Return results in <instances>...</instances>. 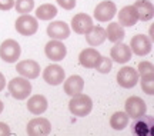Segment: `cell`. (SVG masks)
I'll return each instance as SVG.
<instances>
[{"label": "cell", "instance_id": "4fadbf2b", "mask_svg": "<svg viewBox=\"0 0 154 136\" xmlns=\"http://www.w3.org/2000/svg\"><path fill=\"white\" fill-rule=\"evenodd\" d=\"M110 57L113 62H117V63H127L128 60L131 59V49L130 46L123 42H117V43L111 47V52H110Z\"/></svg>", "mask_w": 154, "mask_h": 136}, {"label": "cell", "instance_id": "8992f818", "mask_svg": "<svg viewBox=\"0 0 154 136\" xmlns=\"http://www.w3.org/2000/svg\"><path fill=\"white\" fill-rule=\"evenodd\" d=\"M138 77H140V75L136 69H133L130 66H124L117 73V83L124 89H130V87H134L137 85Z\"/></svg>", "mask_w": 154, "mask_h": 136}, {"label": "cell", "instance_id": "52a82bcc", "mask_svg": "<svg viewBox=\"0 0 154 136\" xmlns=\"http://www.w3.org/2000/svg\"><path fill=\"white\" fill-rule=\"evenodd\" d=\"M116 11H117V7H116L114 3L110 2V0H104V2H101V3L96 6L94 19L100 23H106L116 16Z\"/></svg>", "mask_w": 154, "mask_h": 136}, {"label": "cell", "instance_id": "f546056e", "mask_svg": "<svg viewBox=\"0 0 154 136\" xmlns=\"http://www.w3.org/2000/svg\"><path fill=\"white\" fill-rule=\"evenodd\" d=\"M56 2H57V5L61 6L66 10H72L76 7V0H56Z\"/></svg>", "mask_w": 154, "mask_h": 136}, {"label": "cell", "instance_id": "4316f807", "mask_svg": "<svg viewBox=\"0 0 154 136\" xmlns=\"http://www.w3.org/2000/svg\"><path fill=\"white\" fill-rule=\"evenodd\" d=\"M14 7L20 15H29L34 9V0H16Z\"/></svg>", "mask_w": 154, "mask_h": 136}, {"label": "cell", "instance_id": "2e32d148", "mask_svg": "<svg viewBox=\"0 0 154 136\" xmlns=\"http://www.w3.org/2000/svg\"><path fill=\"white\" fill-rule=\"evenodd\" d=\"M101 54L99 53V50L94 49V47H87V49H83L79 54V62L83 67L86 69H94L96 65L99 63Z\"/></svg>", "mask_w": 154, "mask_h": 136}, {"label": "cell", "instance_id": "1f68e13d", "mask_svg": "<svg viewBox=\"0 0 154 136\" xmlns=\"http://www.w3.org/2000/svg\"><path fill=\"white\" fill-rule=\"evenodd\" d=\"M10 128L7 123H3V122H0V136H6V135H10Z\"/></svg>", "mask_w": 154, "mask_h": 136}, {"label": "cell", "instance_id": "cb8c5ba5", "mask_svg": "<svg viewBox=\"0 0 154 136\" xmlns=\"http://www.w3.org/2000/svg\"><path fill=\"white\" fill-rule=\"evenodd\" d=\"M56 15H57L56 6L50 3H44L36 9V17L40 20H51L53 17H56Z\"/></svg>", "mask_w": 154, "mask_h": 136}, {"label": "cell", "instance_id": "ba28073f", "mask_svg": "<svg viewBox=\"0 0 154 136\" xmlns=\"http://www.w3.org/2000/svg\"><path fill=\"white\" fill-rule=\"evenodd\" d=\"M124 108H126V113L131 119H137L140 116L146 115V112H147L146 102L141 98H138V96H131V98L127 99Z\"/></svg>", "mask_w": 154, "mask_h": 136}, {"label": "cell", "instance_id": "f1b7e54d", "mask_svg": "<svg viewBox=\"0 0 154 136\" xmlns=\"http://www.w3.org/2000/svg\"><path fill=\"white\" fill-rule=\"evenodd\" d=\"M138 75L143 76V75H147V73H154V66L151 62H140L138 63Z\"/></svg>", "mask_w": 154, "mask_h": 136}, {"label": "cell", "instance_id": "5b68a950", "mask_svg": "<svg viewBox=\"0 0 154 136\" xmlns=\"http://www.w3.org/2000/svg\"><path fill=\"white\" fill-rule=\"evenodd\" d=\"M128 46L131 49V53L137 54V56H146L151 52L153 43H151V39L146 34H134Z\"/></svg>", "mask_w": 154, "mask_h": 136}, {"label": "cell", "instance_id": "9c48e42d", "mask_svg": "<svg viewBox=\"0 0 154 136\" xmlns=\"http://www.w3.org/2000/svg\"><path fill=\"white\" fill-rule=\"evenodd\" d=\"M44 53L47 56V59L53 60V62H60V60H63L66 57L67 49L61 40H54L53 39V40H50L49 43H46Z\"/></svg>", "mask_w": 154, "mask_h": 136}, {"label": "cell", "instance_id": "603a6c76", "mask_svg": "<svg viewBox=\"0 0 154 136\" xmlns=\"http://www.w3.org/2000/svg\"><path fill=\"white\" fill-rule=\"evenodd\" d=\"M106 30V39H109L110 42L113 43H117V42H121L126 33H124V29L121 26L119 22H113V23H109V26Z\"/></svg>", "mask_w": 154, "mask_h": 136}, {"label": "cell", "instance_id": "836d02e7", "mask_svg": "<svg viewBox=\"0 0 154 136\" xmlns=\"http://www.w3.org/2000/svg\"><path fill=\"white\" fill-rule=\"evenodd\" d=\"M3 109H5V105H3V102L0 100V115H2V112H3Z\"/></svg>", "mask_w": 154, "mask_h": 136}, {"label": "cell", "instance_id": "83f0119b", "mask_svg": "<svg viewBox=\"0 0 154 136\" xmlns=\"http://www.w3.org/2000/svg\"><path fill=\"white\" fill-rule=\"evenodd\" d=\"M111 67H113V60L110 57L101 56L94 69H97V72H100V73H109L111 70Z\"/></svg>", "mask_w": 154, "mask_h": 136}, {"label": "cell", "instance_id": "4dcf8cb0", "mask_svg": "<svg viewBox=\"0 0 154 136\" xmlns=\"http://www.w3.org/2000/svg\"><path fill=\"white\" fill-rule=\"evenodd\" d=\"M14 7V0H0V10H10Z\"/></svg>", "mask_w": 154, "mask_h": 136}, {"label": "cell", "instance_id": "484cf974", "mask_svg": "<svg viewBox=\"0 0 154 136\" xmlns=\"http://www.w3.org/2000/svg\"><path fill=\"white\" fill-rule=\"evenodd\" d=\"M141 89L147 95H154V73H147L141 76Z\"/></svg>", "mask_w": 154, "mask_h": 136}, {"label": "cell", "instance_id": "44dd1931", "mask_svg": "<svg viewBox=\"0 0 154 136\" xmlns=\"http://www.w3.org/2000/svg\"><path fill=\"white\" fill-rule=\"evenodd\" d=\"M27 109L30 113L33 115H42L47 110V99L43 95H34L29 99Z\"/></svg>", "mask_w": 154, "mask_h": 136}, {"label": "cell", "instance_id": "277c9868", "mask_svg": "<svg viewBox=\"0 0 154 136\" xmlns=\"http://www.w3.org/2000/svg\"><path fill=\"white\" fill-rule=\"evenodd\" d=\"M14 27H16L17 33L22 36H33L38 30V23L36 17L30 16V15H22L16 20Z\"/></svg>", "mask_w": 154, "mask_h": 136}, {"label": "cell", "instance_id": "d6a6232c", "mask_svg": "<svg viewBox=\"0 0 154 136\" xmlns=\"http://www.w3.org/2000/svg\"><path fill=\"white\" fill-rule=\"evenodd\" d=\"M5 86H6V79H5V76H3V73L0 72V92L5 89Z\"/></svg>", "mask_w": 154, "mask_h": 136}, {"label": "cell", "instance_id": "7c38bea8", "mask_svg": "<svg viewBox=\"0 0 154 136\" xmlns=\"http://www.w3.org/2000/svg\"><path fill=\"white\" fill-rule=\"evenodd\" d=\"M50 132H51V125L46 118H34L27 125V133L32 136L49 135Z\"/></svg>", "mask_w": 154, "mask_h": 136}, {"label": "cell", "instance_id": "7402d4cb", "mask_svg": "<svg viewBox=\"0 0 154 136\" xmlns=\"http://www.w3.org/2000/svg\"><path fill=\"white\" fill-rule=\"evenodd\" d=\"M86 40L90 46H100L106 40V30L101 26H93L86 33Z\"/></svg>", "mask_w": 154, "mask_h": 136}, {"label": "cell", "instance_id": "ac0fdd59", "mask_svg": "<svg viewBox=\"0 0 154 136\" xmlns=\"http://www.w3.org/2000/svg\"><path fill=\"white\" fill-rule=\"evenodd\" d=\"M153 129H154V119L150 116H140L137 118L136 123H134V132L138 136H150L153 135Z\"/></svg>", "mask_w": 154, "mask_h": 136}, {"label": "cell", "instance_id": "3957f363", "mask_svg": "<svg viewBox=\"0 0 154 136\" xmlns=\"http://www.w3.org/2000/svg\"><path fill=\"white\" fill-rule=\"evenodd\" d=\"M20 53H22V47L13 39H7L0 44V57L7 63L17 62V59L20 57Z\"/></svg>", "mask_w": 154, "mask_h": 136}, {"label": "cell", "instance_id": "8fae6325", "mask_svg": "<svg viewBox=\"0 0 154 136\" xmlns=\"http://www.w3.org/2000/svg\"><path fill=\"white\" fill-rule=\"evenodd\" d=\"M16 70L20 76L26 77V79H36L40 75V65L36 60L27 59L19 62L16 66Z\"/></svg>", "mask_w": 154, "mask_h": 136}, {"label": "cell", "instance_id": "d4e9b609", "mask_svg": "<svg viewBox=\"0 0 154 136\" xmlns=\"http://www.w3.org/2000/svg\"><path fill=\"white\" fill-rule=\"evenodd\" d=\"M128 115L126 112H116L110 118V126L114 131H123L128 125Z\"/></svg>", "mask_w": 154, "mask_h": 136}, {"label": "cell", "instance_id": "d6986e66", "mask_svg": "<svg viewBox=\"0 0 154 136\" xmlns=\"http://www.w3.org/2000/svg\"><path fill=\"white\" fill-rule=\"evenodd\" d=\"M137 11L134 9V6H124L120 11H119V23L123 27H131L137 23Z\"/></svg>", "mask_w": 154, "mask_h": 136}, {"label": "cell", "instance_id": "9a60e30c", "mask_svg": "<svg viewBox=\"0 0 154 136\" xmlns=\"http://www.w3.org/2000/svg\"><path fill=\"white\" fill-rule=\"evenodd\" d=\"M47 36L54 40H64L70 36V27L67 26V23L57 20V22H51L47 26Z\"/></svg>", "mask_w": 154, "mask_h": 136}, {"label": "cell", "instance_id": "5bb4252c", "mask_svg": "<svg viewBox=\"0 0 154 136\" xmlns=\"http://www.w3.org/2000/svg\"><path fill=\"white\" fill-rule=\"evenodd\" d=\"M93 27V19L86 13H77L72 19V29L77 34H86Z\"/></svg>", "mask_w": 154, "mask_h": 136}, {"label": "cell", "instance_id": "7a4b0ae2", "mask_svg": "<svg viewBox=\"0 0 154 136\" xmlns=\"http://www.w3.org/2000/svg\"><path fill=\"white\" fill-rule=\"evenodd\" d=\"M9 92L17 100H24L32 93V83L26 77H14L9 82Z\"/></svg>", "mask_w": 154, "mask_h": 136}, {"label": "cell", "instance_id": "e0dca14e", "mask_svg": "<svg viewBox=\"0 0 154 136\" xmlns=\"http://www.w3.org/2000/svg\"><path fill=\"white\" fill-rule=\"evenodd\" d=\"M133 6H134V9L137 11L138 20L149 22L154 17V6L150 0H137Z\"/></svg>", "mask_w": 154, "mask_h": 136}, {"label": "cell", "instance_id": "30bf717a", "mask_svg": "<svg viewBox=\"0 0 154 136\" xmlns=\"http://www.w3.org/2000/svg\"><path fill=\"white\" fill-rule=\"evenodd\" d=\"M66 77V73L63 70V67L59 65H49L43 70V79L46 83H49L51 86H57L63 83Z\"/></svg>", "mask_w": 154, "mask_h": 136}, {"label": "cell", "instance_id": "6da1fadb", "mask_svg": "<svg viewBox=\"0 0 154 136\" xmlns=\"http://www.w3.org/2000/svg\"><path fill=\"white\" fill-rule=\"evenodd\" d=\"M91 109H93L91 98L87 95H83V93L72 96V100L69 102V110L77 118H84V116L90 115Z\"/></svg>", "mask_w": 154, "mask_h": 136}, {"label": "cell", "instance_id": "ffe728a7", "mask_svg": "<svg viewBox=\"0 0 154 136\" xmlns=\"http://www.w3.org/2000/svg\"><path fill=\"white\" fill-rule=\"evenodd\" d=\"M64 92L69 96H76L79 93L83 92V87H84V80L82 76L79 75H73L69 79L64 80Z\"/></svg>", "mask_w": 154, "mask_h": 136}]
</instances>
